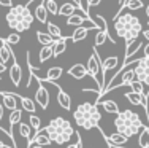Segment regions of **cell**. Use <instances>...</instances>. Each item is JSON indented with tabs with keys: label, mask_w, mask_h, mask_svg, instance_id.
<instances>
[{
	"label": "cell",
	"mask_w": 149,
	"mask_h": 148,
	"mask_svg": "<svg viewBox=\"0 0 149 148\" xmlns=\"http://www.w3.org/2000/svg\"><path fill=\"white\" fill-rule=\"evenodd\" d=\"M114 30L118 37L125 40V43H129V41L138 38V35L143 30V26L136 16H133L132 13L122 11L120 15L114 16Z\"/></svg>",
	"instance_id": "obj_1"
},
{
	"label": "cell",
	"mask_w": 149,
	"mask_h": 148,
	"mask_svg": "<svg viewBox=\"0 0 149 148\" xmlns=\"http://www.w3.org/2000/svg\"><path fill=\"white\" fill-rule=\"evenodd\" d=\"M33 13L30 11V6L27 5H13L10 8V11L6 13V24L10 29H13L15 32H26L32 27L33 24Z\"/></svg>",
	"instance_id": "obj_2"
},
{
	"label": "cell",
	"mask_w": 149,
	"mask_h": 148,
	"mask_svg": "<svg viewBox=\"0 0 149 148\" xmlns=\"http://www.w3.org/2000/svg\"><path fill=\"white\" fill-rule=\"evenodd\" d=\"M43 129L49 135V139L54 143H57V145H63V143L70 142V139L76 134L74 128L72 126V123L67 121L62 116H57V118L51 119L48 123V126H45Z\"/></svg>",
	"instance_id": "obj_3"
},
{
	"label": "cell",
	"mask_w": 149,
	"mask_h": 148,
	"mask_svg": "<svg viewBox=\"0 0 149 148\" xmlns=\"http://www.w3.org/2000/svg\"><path fill=\"white\" fill-rule=\"evenodd\" d=\"M73 118L78 126H81L83 129L89 131V129H94L98 126V123L102 119V113L98 110L97 104L84 102V104L76 107V110L73 112Z\"/></svg>",
	"instance_id": "obj_4"
},
{
	"label": "cell",
	"mask_w": 149,
	"mask_h": 148,
	"mask_svg": "<svg viewBox=\"0 0 149 148\" xmlns=\"http://www.w3.org/2000/svg\"><path fill=\"white\" fill-rule=\"evenodd\" d=\"M114 126H116V131L130 137L136 135L138 132L143 129V121L140 119L138 113H135L132 110H122L116 115V119H114Z\"/></svg>",
	"instance_id": "obj_5"
},
{
	"label": "cell",
	"mask_w": 149,
	"mask_h": 148,
	"mask_svg": "<svg viewBox=\"0 0 149 148\" xmlns=\"http://www.w3.org/2000/svg\"><path fill=\"white\" fill-rule=\"evenodd\" d=\"M100 69H102V61H100V58H98L97 46H95L94 49H92V54L89 56V59H87V73H89L92 78L95 80V83L98 84V97H97V102H98V99L102 97V89H103V86H102V80L98 78ZM97 102H95V104H97Z\"/></svg>",
	"instance_id": "obj_6"
},
{
	"label": "cell",
	"mask_w": 149,
	"mask_h": 148,
	"mask_svg": "<svg viewBox=\"0 0 149 148\" xmlns=\"http://www.w3.org/2000/svg\"><path fill=\"white\" fill-rule=\"evenodd\" d=\"M135 75H136V80H140L149 89V58L143 56L135 62Z\"/></svg>",
	"instance_id": "obj_7"
},
{
	"label": "cell",
	"mask_w": 149,
	"mask_h": 148,
	"mask_svg": "<svg viewBox=\"0 0 149 148\" xmlns=\"http://www.w3.org/2000/svg\"><path fill=\"white\" fill-rule=\"evenodd\" d=\"M35 78H37V76H35ZM37 83H38V89H37V93H35V100H37V104L40 105L43 110H46L48 105H49V93L43 86V81H41L40 78H37Z\"/></svg>",
	"instance_id": "obj_8"
},
{
	"label": "cell",
	"mask_w": 149,
	"mask_h": 148,
	"mask_svg": "<svg viewBox=\"0 0 149 148\" xmlns=\"http://www.w3.org/2000/svg\"><path fill=\"white\" fill-rule=\"evenodd\" d=\"M100 134L106 139V142H108V145H111V147H124L127 142H129V137L127 135H124V134H120V132H114V134H111V135H105L103 132L100 131Z\"/></svg>",
	"instance_id": "obj_9"
},
{
	"label": "cell",
	"mask_w": 149,
	"mask_h": 148,
	"mask_svg": "<svg viewBox=\"0 0 149 148\" xmlns=\"http://www.w3.org/2000/svg\"><path fill=\"white\" fill-rule=\"evenodd\" d=\"M32 143H37V145H41V147H48V145H51V143H52V140L49 139V135L45 132V129H40V131H37L33 135L30 137L29 147L32 145Z\"/></svg>",
	"instance_id": "obj_10"
},
{
	"label": "cell",
	"mask_w": 149,
	"mask_h": 148,
	"mask_svg": "<svg viewBox=\"0 0 149 148\" xmlns=\"http://www.w3.org/2000/svg\"><path fill=\"white\" fill-rule=\"evenodd\" d=\"M0 99H2V104L5 108H8L10 112L17 108V100H19V96L15 93H0Z\"/></svg>",
	"instance_id": "obj_11"
},
{
	"label": "cell",
	"mask_w": 149,
	"mask_h": 148,
	"mask_svg": "<svg viewBox=\"0 0 149 148\" xmlns=\"http://www.w3.org/2000/svg\"><path fill=\"white\" fill-rule=\"evenodd\" d=\"M48 83H52V84H54V86L59 89V93H57V102H59L60 107H62L63 110H72V97H70L60 86H57V84H56V81H48Z\"/></svg>",
	"instance_id": "obj_12"
},
{
	"label": "cell",
	"mask_w": 149,
	"mask_h": 148,
	"mask_svg": "<svg viewBox=\"0 0 149 148\" xmlns=\"http://www.w3.org/2000/svg\"><path fill=\"white\" fill-rule=\"evenodd\" d=\"M10 80H11V83L15 84V86H19L21 84V80H22V69H21V65L16 62V59L13 58V65L10 67Z\"/></svg>",
	"instance_id": "obj_13"
},
{
	"label": "cell",
	"mask_w": 149,
	"mask_h": 148,
	"mask_svg": "<svg viewBox=\"0 0 149 148\" xmlns=\"http://www.w3.org/2000/svg\"><path fill=\"white\" fill-rule=\"evenodd\" d=\"M119 64V59L118 56H109V58H106L105 61H102V81H105V76L106 73L109 72V70L116 69Z\"/></svg>",
	"instance_id": "obj_14"
},
{
	"label": "cell",
	"mask_w": 149,
	"mask_h": 148,
	"mask_svg": "<svg viewBox=\"0 0 149 148\" xmlns=\"http://www.w3.org/2000/svg\"><path fill=\"white\" fill-rule=\"evenodd\" d=\"M0 43H2L0 45V61L6 65L10 62V59L15 58V54H13L11 46H10V43L6 40H2V38H0Z\"/></svg>",
	"instance_id": "obj_15"
},
{
	"label": "cell",
	"mask_w": 149,
	"mask_h": 148,
	"mask_svg": "<svg viewBox=\"0 0 149 148\" xmlns=\"http://www.w3.org/2000/svg\"><path fill=\"white\" fill-rule=\"evenodd\" d=\"M72 37H60V38H54V43L52 46V58H59L63 51L67 49V40Z\"/></svg>",
	"instance_id": "obj_16"
},
{
	"label": "cell",
	"mask_w": 149,
	"mask_h": 148,
	"mask_svg": "<svg viewBox=\"0 0 149 148\" xmlns=\"http://www.w3.org/2000/svg\"><path fill=\"white\" fill-rule=\"evenodd\" d=\"M143 48V43H141V40H138V38H135V40L129 41V43H125V56H124V61L129 58H132V56L138 54V51Z\"/></svg>",
	"instance_id": "obj_17"
},
{
	"label": "cell",
	"mask_w": 149,
	"mask_h": 148,
	"mask_svg": "<svg viewBox=\"0 0 149 148\" xmlns=\"http://www.w3.org/2000/svg\"><path fill=\"white\" fill-rule=\"evenodd\" d=\"M68 75L73 76L74 80H83L86 75H89L87 73V67L83 65V64H74L72 65V69H68Z\"/></svg>",
	"instance_id": "obj_18"
},
{
	"label": "cell",
	"mask_w": 149,
	"mask_h": 148,
	"mask_svg": "<svg viewBox=\"0 0 149 148\" xmlns=\"http://www.w3.org/2000/svg\"><path fill=\"white\" fill-rule=\"evenodd\" d=\"M92 18H87V16H81V15H70L68 18H67V24L68 26H74V27H78V26H83V24H87V22H92Z\"/></svg>",
	"instance_id": "obj_19"
},
{
	"label": "cell",
	"mask_w": 149,
	"mask_h": 148,
	"mask_svg": "<svg viewBox=\"0 0 149 148\" xmlns=\"http://www.w3.org/2000/svg\"><path fill=\"white\" fill-rule=\"evenodd\" d=\"M76 8L83 10L79 5H76V3H74V5H73V3H62V5L59 6V16H65V18H68L70 15H73ZM83 11H84V10H83ZM84 13H86V11H84ZM86 15H87V16H91V13H86Z\"/></svg>",
	"instance_id": "obj_20"
},
{
	"label": "cell",
	"mask_w": 149,
	"mask_h": 148,
	"mask_svg": "<svg viewBox=\"0 0 149 148\" xmlns=\"http://www.w3.org/2000/svg\"><path fill=\"white\" fill-rule=\"evenodd\" d=\"M62 75H63L62 67H51V69L48 70L45 78H41V76H37V78H40L41 81H56V80H59Z\"/></svg>",
	"instance_id": "obj_21"
},
{
	"label": "cell",
	"mask_w": 149,
	"mask_h": 148,
	"mask_svg": "<svg viewBox=\"0 0 149 148\" xmlns=\"http://www.w3.org/2000/svg\"><path fill=\"white\" fill-rule=\"evenodd\" d=\"M33 16L37 18V21L41 24L48 22V10H46V5H45L43 0H41L40 5H37V8H35V11H33Z\"/></svg>",
	"instance_id": "obj_22"
},
{
	"label": "cell",
	"mask_w": 149,
	"mask_h": 148,
	"mask_svg": "<svg viewBox=\"0 0 149 148\" xmlns=\"http://www.w3.org/2000/svg\"><path fill=\"white\" fill-rule=\"evenodd\" d=\"M138 145L140 148H149V126H143L138 135Z\"/></svg>",
	"instance_id": "obj_23"
},
{
	"label": "cell",
	"mask_w": 149,
	"mask_h": 148,
	"mask_svg": "<svg viewBox=\"0 0 149 148\" xmlns=\"http://www.w3.org/2000/svg\"><path fill=\"white\" fill-rule=\"evenodd\" d=\"M21 118H22V110H21V108H15V110H11L10 118H8V123H10V129H11V132H13V128L21 123Z\"/></svg>",
	"instance_id": "obj_24"
},
{
	"label": "cell",
	"mask_w": 149,
	"mask_h": 148,
	"mask_svg": "<svg viewBox=\"0 0 149 148\" xmlns=\"http://www.w3.org/2000/svg\"><path fill=\"white\" fill-rule=\"evenodd\" d=\"M92 19L95 21V24H97V26H98V29H100V27H102V30H105V32L108 34L109 40H111L113 43H114V38H113V35H111V34H109V30H108V24H106V19H105V18L102 16V15H95L94 18H92Z\"/></svg>",
	"instance_id": "obj_25"
},
{
	"label": "cell",
	"mask_w": 149,
	"mask_h": 148,
	"mask_svg": "<svg viewBox=\"0 0 149 148\" xmlns=\"http://www.w3.org/2000/svg\"><path fill=\"white\" fill-rule=\"evenodd\" d=\"M19 100H21V107H22L26 112H29V113H35V110H37V105H35V102L32 100V99L19 96Z\"/></svg>",
	"instance_id": "obj_26"
},
{
	"label": "cell",
	"mask_w": 149,
	"mask_h": 148,
	"mask_svg": "<svg viewBox=\"0 0 149 148\" xmlns=\"http://www.w3.org/2000/svg\"><path fill=\"white\" fill-rule=\"evenodd\" d=\"M37 40H38V43H41V45H52L54 43V37L48 32H41V30L37 32Z\"/></svg>",
	"instance_id": "obj_27"
},
{
	"label": "cell",
	"mask_w": 149,
	"mask_h": 148,
	"mask_svg": "<svg viewBox=\"0 0 149 148\" xmlns=\"http://www.w3.org/2000/svg\"><path fill=\"white\" fill-rule=\"evenodd\" d=\"M102 107L105 108V112L106 113H114V115H118L119 113V107H118V104H116L114 100H103L102 102Z\"/></svg>",
	"instance_id": "obj_28"
},
{
	"label": "cell",
	"mask_w": 149,
	"mask_h": 148,
	"mask_svg": "<svg viewBox=\"0 0 149 148\" xmlns=\"http://www.w3.org/2000/svg\"><path fill=\"white\" fill-rule=\"evenodd\" d=\"M51 58H52V46L51 45H43V48L40 51V62H46Z\"/></svg>",
	"instance_id": "obj_29"
},
{
	"label": "cell",
	"mask_w": 149,
	"mask_h": 148,
	"mask_svg": "<svg viewBox=\"0 0 149 148\" xmlns=\"http://www.w3.org/2000/svg\"><path fill=\"white\" fill-rule=\"evenodd\" d=\"M46 29H48V34H51L54 38H60V37H63L62 32H60V29L57 26H56L54 22H46Z\"/></svg>",
	"instance_id": "obj_30"
},
{
	"label": "cell",
	"mask_w": 149,
	"mask_h": 148,
	"mask_svg": "<svg viewBox=\"0 0 149 148\" xmlns=\"http://www.w3.org/2000/svg\"><path fill=\"white\" fill-rule=\"evenodd\" d=\"M45 5H46V10H48V13H51V15H59V5L56 3V0H43Z\"/></svg>",
	"instance_id": "obj_31"
},
{
	"label": "cell",
	"mask_w": 149,
	"mask_h": 148,
	"mask_svg": "<svg viewBox=\"0 0 149 148\" xmlns=\"http://www.w3.org/2000/svg\"><path fill=\"white\" fill-rule=\"evenodd\" d=\"M29 124H30V128H33L35 132H37V131H40V129H41V119L38 118L37 115L32 113V115L29 116Z\"/></svg>",
	"instance_id": "obj_32"
},
{
	"label": "cell",
	"mask_w": 149,
	"mask_h": 148,
	"mask_svg": "<svg viewBox=\"0 0 149 148\" xmlns=\"http://www.w3.org/2000/svg\"><path fill=\"white\" fill-rule=\"evenodd\" d=\"M19 134L24 137V139H29L32 137V132H30V124H26V123H19Z\"/></svg>",
	"instance_id": "obj_33"
},
{
	"label": "cell",
	"mask_w": 149,
	"mask_h": 148,
	"mask_svg": "<svg viewBox=\"0 0 149 148\" xmlns=\"http://www.w3.org/2000/svg\"><path fill=\"white\" fill-rule=\"evenodd\" d=\"M130 88H132V91H135V93H138V94H144V84L140 81V80H136L135 78L132 83L129 84Z\"/></svg>",
	"instance_id": "obj_34"
},
{
	"label": "cell",
	"mask_w": 149,
	"mask_h": 148,
	"mask_svg": "<svg viewBox=\"0 0 149 148\" xmlns=\"http://www.w3.org/2000/svg\"><path fill=\"white\" fill-rule=\"evenodd\" d=\"M106 38H109V37H108V34H106L105 30H100V32L95 35V43H94V45H95V46H102V45L105 43Z\"/></svg>",
	"instance_id": "obj_35"
},
{
	"label": "cell",
	"mask_w": 149,
	"mask_h": 148,
	"mask_svg": "<svg viewBox=\"0 0 149 148\" xmlns=\"http://www.w3.org/2000/svg\"><path fill=\"white\" fill-rule=\"evenodd\" d=\"M5 40L8 41V43H11V45H17L21 41V35H19V32H13V34H10Z\"/></svg>",
	"instance_id": "obj_36"
},
{
	"label": "cell",
	"mask_w": 149,
	"mask_h": 148,
	"mask_svg": "<svg viewBox=\"0 0 149 148\" xmlns=\"http://www.w3.org/2000/svg\"><path fill=\"white\" fill-rule=\"evenodd\" d=\"M102 3V0H87V8L89 6H97V5H100Z\"/></svg>",
	"instance_id": "obj_37"
},
{
	"label": "cell",
	"mask_w": 149,
	"mask_h": 148,
	"mask_svg": "<svg viewBox=\"0 0 149 148\" xmlns=\"http://www.w3.org/2000/svg\"><path fill=\"white\" fill-rule=\"evenodd\" d=\"M67 148H81V139H79V135H78V140L74 143H72V145H68Z\"/></svg>",
	"instance_id": "obj_38"
},
{
	"label": "cell",
	"mask_w": 149,
	"mask_h": 148,
	"mask_svg": "<svg viewBox=\"0 0 149 148\" xmlns=\"http://www.w3.org/2000/svg\"><path fill=\"white\" fill-rule=\"evenodd\" d=\"M0 5H2V6H8V8H11V6H13V2H11V0H0Z\"/></svg>",
	"instance_id": "obj_39"
},
{
	"label": "cell",
	"mask_w": 149,
	"mask_h": 148,
	"mask_svg": "<svg viewBox=\"0 0 149 148\" xmlns=\"http://www.w3.org/2000/svg\"><path fill=\"white\" fill-rule=\"evenodd\" d=\"M143 56H146V58H149V41H148V43L143 46Z\"/></svg>",
	"instance_id": "obj_40"
},
{
	"label": "cell",
	"mask_w": 149,
	"mask_h": 148,
	"mask_svg": "<svg viewBox=\"0 0 149 148\" xmlns=\"http://www.w3.org/2000/svg\"><path fill=\"white\" fill-rule=\"evenodd\" d=\"M6 69H8V67H6L5 64H3V62L2 61H0V75H2V73L3 72H6Z\"/></svg>",
	"instance_id": "obj_41"
},
{
	"label": "cell",
	"mask_w": 149,
	"mask_h": 148,
	"mask_svg": "<svg viewBox=\"0 0 149 148\" xmlns=\"http://www.w3.org/2000/svg\"><path fill=\"white\" fill-rule=\"evenodd\" d=\"M141 32H143V37L149 41V29H144V30H141Z\"/></svg>",
	"instance_id": "obj_42"
},
{
	"label": "cell",
	"mask_w": 149,
	"mask_h": 148,
	"mask_svg": "<svg viewBox=\"0 0 149 148\" xmlns=\"http://www.w3.org/2000/svg\"><path fill=\"white\" fill-rule=\"evenodd\" d=\"M3 104H0V121H2V118H3Z\"/></svg>",
	"instance_id": "obj_43"
},
{
	"label": "cell",
	"mask_w": 149,
	"mask_h": 148,
	"mask_svg": "<svg viewBox=\"0 0 149 148\" xmlns=\"http://www.w3.org/2000/svg\"><path fill=\"white\" fill-rule=\"evenodd\" d=\"M29 148H45V147H41V145H37V143H32V145Z\"/></svg>",
	"instance_id": "obj_44"
},
{
	"label": "cell",
	"mask_w": 149,
	"mask_h": 148,
	"mask_svg": "<svg viewBox=\"0 0 149 148\" xmlns=\"http://www.w3.org/2000/svg\"><path fill=\"white\" fill-rule=\"evenodd\" d=\"M0 148H6V145H5V143H3V142H2V140H0Z\"/></svg>",
	"instance_id": "obj_45"
},
{
	"label": "cell",
	"mask_w": 149,
	"mask_h": 148,
	"mask_svg": "<svg viewBox=\"0 0 149 148\" xmlns=\"http://www.w3.org/2000/svg\"><path fill=\"white\" fill-rule=\"evenodd\" d=\"M146 16H148V18H149V5H148V6H146Z\"/></svg>",
	"instance_id": "obj_46"
},
{
	"label": "cell",
	"mask_w": 149,
	"mask_h": 148,
	"mask_svg": "<svg viewBox=\"0 0 149 148\" xmlns=\"http://www.w3.org/2000/svg\"><path fill=\"white\" fill-rule=\"evenodd\" d=\"M109 148H116V147H111V145H109Z\"/></svg>",
	"instance_id": "obj_47"
},
{
	"label": "cell",
	"mask_w": 149,
	"mask_h": 148,
	"mask_svg": "<svg viewBox=\"0 0 149 148\" xmlns=\"http://www.w3.org/2000/svg\"><path fill=\"white\" fill-rule=\"evenodd\" d=\"M79 3H81V0H79ZM84 10H86V8H84Z\"/></svg>",
	"instance_id": "obj_48"
},
{
	"label": "cell",
	"mask_w": 149,
	"mask_h": 148,
	"mask_svg": "<svg viewBox=\"0 0 149 148\" xmlns=\"http://www.w3.org/2000/svg\"><path fill=\"white\" fill-rule=\"evenodd\" d=\"M118 148H122V147H118Z\"/></svg>",
	"instance_id": "obj_49"
},
{
	"label": "cell",
	"mask_w": 149,
	"mask_h": 148,
	"mask_svg": "<svg viewBox=\"0 0 149 148\" xmlns=\"http://www.w3.org/2000/svg\"><path fill=\"white\" fill-rule=\"evenodd\" d=\"M81 148H84V147H81Z\"/></svg>",
	"instance_id": "obj_50"
}]
</instances>
